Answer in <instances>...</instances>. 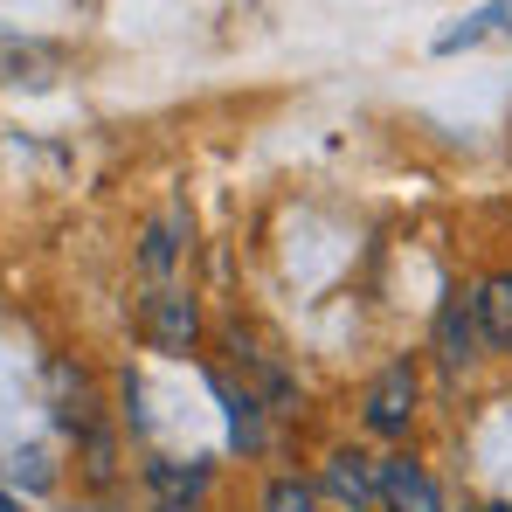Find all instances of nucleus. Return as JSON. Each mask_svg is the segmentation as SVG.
I'll return each mask as SVG.
<instances>
[{"instance_id":"obj_4","label":"nucleus","mask_w":512,"mask_h":512,"mask_svg":"<svg viewBox=\"0 0 512 512\" xmlns=\"http://www.w3.org/2000/svg\"><path fill=\"white\" fill-rule=\"evenodd\" d=\"M194 333H201V312H194L187 291H153L146 298V340L153 346L180 353V346H194Z\"/></svg>"},{"instance_id":"obj_5","label":"nucleus","mask_w":512,"mask_h":512,"mask_svg":"<svg viewBox=\"0 0 512 512\" xmlns=\"http://www.w3.org/2000/svg\"><path fill=\"white\" fill-rule=\"evenodd\" d=\"M319 485L340 499V512H367V506H374V457H360V450H333L326 471H319Z\"/></svg>"},{"instance_id":"obj_13","label":"nucleus","mask_w":512,"mask_h":512,"mask_svg":"<svg viewBox=\"0 0 512 512\" xmlns=\"http://www.w3.org/2000/svg\"><path fill=\"white\" fill-rule=\"evenodd\" d=\"M485 512H512V506H485Z\"/></svg>"},{"instance_id":"obj_2","label":"nucleus","mask_w":512,"mask_h":512,"mask_svg":"<svg viewBox=\"0 0 512 512\" xmlns=\"http://www.w3.org/2000/svg\"><path fill=\"white\" fill-rule=\"evenodd\" d=\"M429 353L450 367V374H464L478 353H485V333H478V312H471V291H450L443 305H436V326H429Z\"/></svg>"},{"instance_id":"obj_6","label":"nucleus","mask_w":512,"mask_h":512,"mask_svg":"<svg viewBox=\"0 0 512 512\" xmlns=\"http://www.w3.org/2000/svg\"><path fill=\"white\" fill-rule=\"evenodd\" d=\"M471 312H478L485 346H506L512 353V270H492V277L471 291Z\"/></svg>"},{"instance_id":"obj_3","label":"nucleus","mask_w":512,"mask_h":512,"mask_svg":"<svg viewBox=\"0 0 512 512\" xmlns=\"http://www.w3.org/2000/svg\"><path fill=\"white\" fill-rule=\"evenodd\" d=\"M374 499L388 512H443V492L416 457H374Z\"/></svg>"},{"instance_id":"obj_10","label":"nucleus","mask_w":512,"mask_h":512,"mask_svg":"<svg viewBox=\"0 0 512 512\" xmlns=\"http://www.w3.org/2000/svg\"><path fill=\"white\" fill-rule=\"evenodd\" d=\"M139 256H146V270H167V263H173V229H167V222L146 229V250H139Z\"/></svg>"},{"instance_id":"obj_7","label":"nucleus","mask_w":512,"mask_h":512,"mask_svg":"<svg viewBox=\"0 0 512 512\" xmlns=\"http://www.w3.org/2000/svg\"><path fill=\"white\" fill-rule=\"evenodd\" d=\"M499 28H512V0H485V7H471L457 28H443L436 35V49L443 56H457V49H478L485 35H499Z\"/></svg>"},{"instance_id":"obj_1","label":"nucleus","mask_w":512,"mask_h":512,"mask_svg":"<svg viewBox=\"0 0 512 512\" xmlns=\"http://www.w3.org/2000/svg\"><path fill=\"white\" fill-rule=\"evenodd\" d=\"M416 395H423L416 360H395V367H381V374L367 381V395H360V423L374 429V436H409V423H416Z\"/></svg>"},{"instance_id":"obj_8","label":"nucleus","mask_w":512,"mask_h":512,"mask_svg":"<svg viewBox=\"0 0 512 512\" xmlns=\"http://www.w3.org/2000/svg\"><path fill=\"white\" fill-rule=\"evenodd\" d=\"M146 485L160 492V506H201V492H208V464H153Z\"/></svg>"},{"instance_id":"obj_11","label":"nucleus","mask_w":512,"mask_h":512,"mask_svg":"<svg viewBox=\"0 0 512 512\" xmlns=\"http://www.w3.org/2000/svg\"><path fill=\"white\" fill-rule=\"evenodd\" d=\"M0 512H21V506H14V499H7V492H0Z\"/></svg>"},{"instance_id":"obj_9","label":"nucleus","mask_w":512,"mask_h":512,"mask_svg":"<svg viewBox=\"0 0 512 512\" xmlns=\"http://www.w3.org/2000/svg\"><path fill=\"white\" fill-rule=\"evenodd\" d=\"M263 512H319V485H305V478H270V485H263Z\"/></svg>"},{"instance_id":"obj_12","label":"nucleus","mask_w":512,"mask_h":512,"mask_svg":"<svg viewBox=\"0 0 512 512\" xmlns=\"http://www.w3.org/2000/svg\"><path fill=\"white\" fill-rule=\"evenodd\" d=\"M160 512H201V506H160Z\"/></svg>"}]
</instances>
